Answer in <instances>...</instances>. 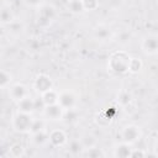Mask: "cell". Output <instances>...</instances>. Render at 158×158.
Listing matches in <instances>:
<instances>
[{"label":"cell","mask_w":158,"mask_h":158,"mask_svg":"<svg viewBox=\"0 0 158 158\" xmlns=\"http://www.w3.org/2000/svg\"><path fill=\"white\" fill-rule=\"evenodd\" d=\"M128 60H130V56L126 52H123V51L115 52L110 57L107 67H109L110 70H112L117 74H123V73H127Z\"/></svg>","instance_id":"obj_1"},{"label":"cell","mask_w":158,"mask_h":158,"mask_svg":"<svg viewBox=\"0 0 158 158\" xmlns=\"http://www.w3.org/2000/svg\"><path fill=\"white\" fill-rule=\"evenodd\" d=\"M32 120H33V117L31 116V114H25V112L17 111L12 117V127L15 131L21 132V133L30 132Z\"/></svg>","instance_id":"obj_2"},{"label":"cell","mask_w":158,"mask_h":158,"mask_svg":"<svg viewBox=\"0 0 158 158\" xmlns=\"http://www.w3.org/2000/svg\"><path fill=\"white\" fill-rule=\"evenodd\" d=\"M57 16V11H56V7L49 5V4H44L40 7L38 12H37V20H38V23L41 26H48L51 25L54 19Z\"/></svg>","instance_id":"obj_3"},{"label":"cell","mask_w":158,"mask_h":158,"mask_svg":"<svg viewBox=\"0 0 158 158\" xmlns=\"http://www.w3.org/2000/svg\"><path fill=\"white\" fill-rule=\"evenodd\" d=\"M121 136H122V141L123 142L131 144V143H135L137 139H139L141 130L136 125H127V126L123 127V130L121 132Z\"/></svg>","instance_id":"obj_4"},{"label":"cell","mask_w":158,"mask_h":158,"mask_svg":"<svg viewBox=\"0 0 158 158\" xmlns=\"http://www.w3.org/2000/svg\"><path fill=\"white\" fill-rule=\"evenodd\" d=\"M43 114L48 120L58 121V120H62V117L64 116V109L58 102H56L52 105H46Z\"/></svg>","instance_id":"obj_5"},{"label":"cell","mask_w":158,"mask_h":158,"mask_svg":"<svg viewBox=\"0 0 158 158\" xmlns=\"http://www.w3.org/2000/svg\"><path fill=\"white\" fill-rule=\"evenodd\" d=\"M63 109L65 110H73L77 102V98L72 91H62L58 94V101H57Z\"/></svg>","instance_id":"obj_6"},{"label":"cell","mask_w":158,"mask_h":158,"mask_svg":"<svg viewBox=\"0 0 158 158\" xmlns=\"http://www.w3.org/2000/svg\"><path fill=\"white\" fill-rule=\"evenodd\" d=\"M52 86H53V83L47 74H38L35 79V83H33V88L40 94L52 89Z\"/></svg>","instance_id":"obj_7"},{"label":"cell","mask_w":158,"mask_h":158,"mask_svg":"<svg viewBox=\"0 0 158 158\" xmlns=\"http://www.w3.org/2000/svg\"><path fill=\"white\" fill-rule=\"evenodd\" d=\"M26 95H28V90H27V88H26L23 84H21V83H16V84L11 85L10 89H9V96H10L14 101H19V100H21L22 98H25Z\"/></svg>","instance_id":"obj_8"},{"label":"cell","mask_w":158,"mask_h":158,"mask_svg":"<svg viewBox=\"0 0 158 158\" xmlns=\"http://www.w3.org/2000/svg\"><path fill=\"white\" fill-rule=\"evenodd\" d=\"M16 105H17V110L21 112H25V114H32L36 107V102L30 94L26 95L25 98H22L21 100L16 101Z\"/></svg>","instance_id":"obj_9"},{"label":"cell","mask_w":158,"mask_h":158,"mask_svg":"<svg viewBox=\"0 0 158 158\" xmlns=\"http://www.w3.org/2000/svg\"><path fill=\"white\" fill-rule=\"evenodd\" d=\"M142 49L147 56H154L157 53V36L148 35L142 42Z\"/></svg>","instance_id":"obj_10"},{"label":"cell","mask_w":158,"mask_h":158,"mask_svg":"<svg viewBox=\"0 0 158 158\" xmlns=\"http://www.w3.org/2000/svg\"><path fill=\"white\" fill-rule=\"evenodd\" d=\"M48 139L51 141V143L53 146H57V147L58 146H63L67 142V135L62 130H53L48 135Z\"/></svg>","instance_id":"obj_11"},{"label":"cell","mask_w":158,"mask_h":158,"mask_svg":"<svg viewBox=\"0 0 158 158\" xmlns=\"http://www.w3.org/2000/svg\"><path fill=\"white\" fill-rule=\"evenodd\" d=\"M14 21V12L10 6L5 5L0 7V23L1 25H10Z\"/></svg>","instance_id":"obj_12"},{"label":"cell","mask_w":158,"mask_h":158,"mask_svg":"<svg viewBox=\"0 0 158 158\" xmlns=\"http://www.w3.org/2000/svg\"><path fill=\"white\" fill-rule=\"evenodd\" d=\"M41 100H42V102H43L44 106L46 105L56 104L58 101V94L52 88V89H49V90H47V91H44V93L41 94Z\"/></svg>","instance_id":"obj_13"},{"label":"cell","mask_w":158,"mask_h":158,"mask_svg":"<svg viewBox=\"0 0 158 158\" xmlns=\"http://www.w3.org/2000/svg\"><path fill=\"white\" fill-rule=\"evenodd\" d=\"M114 156H116V157H128V156H131L130 143L122 142L120 144H116L115 148H114Z\"/></svg>","instance_id":"obj_14"},{"label":"cell","mask_w":158,"mask_h":158,"mask_svg":"<svg viewBox=\"0 0 158 158\" xmlns=\"http://www.w3.org/2000/svg\"><path fill=\"white\" fill-rule=\"evenodd\" d=\"M142 65H143V63H142V60L139 58H131L130 57L127 72H130V73H138L141 70Z\"/></svg>","instance_id":"obj_15"},{"label":"cell","mask_w":158,"mask_h":158,"mask_svg":"<svg viewBox=\"0 0 158 158\" xmlns=\"http://www.w3.org/2000/svg\"><path fill=\"white\" fill-rule=\"evenodd\" d=\"M68 149H69L73 154H79V153L84 149V147H83L80 139H79V138H75V139H72V141L68 143Z\"/></svg>","instance_id":"obj_16"},{"label":"cell","mask_w":158,"mask_h":158,"mask_svg":"<svg viewBox=\"0 0 158 158\" xmlns=\"http://www.w3.org/2000/svg\"><path fill=\"white\" fill-rule=\"evenodd\" d=\"M67 6H68V10L70 12H73V14H79V12H83L84 11L80 0H68Z\"/></svg>","instance_id":"obj_17"},{"label":"cell","mask_w":158,"mask_h":158,"mask_svg":"<svg viewBox=\"0 0 158 158\" xmlns=\"http://www.w3.org/2000/svg\"><path fill=\"white\" fill-rule=\"evenodd\" d=\"M44 121L41 120V118H33L32 120V125H31V128H30V133H36V132H40V131H43L44 130Z\"/></svg>","instance_id":"obj_18"},{"label":"cell","mask_w":158,"mask_h":158,"mask_svg":"<svg viewBox=\"0 0 158 158\" xmlns=\"http://www.w3.org/2000/svg\"><path fill=\"white\" fill-rule=\"evenodd\" d=\"M11 74L7 70L0 69V88H5L11 83Z\"/></svg>","instance_id":"obj_19"},{"label":"cell","mask_w":158,"mask_h":158,"mask_svg":"<svg viewBox=\"0 0 158 158\" xmlns=\"http://www.w3.org/2000/svg\"><path fill=\"white\" fill-rule=\"evenodd\" d=\"M9 153H10L11 156H15V157L23 156V154H25V148H23L22 144H20V143H15V144H12V146L10 147Z\"/></svg>","instance_id":"obj_20"},{"label":"cell","mask_w":158,"mask_h":158,"mask_svg":"<svg viewBox=\"0 0 158 158\" xmlns=\"http://www.w3.org/2000/svg\"><path fill=\"white\" fill-rule=\"evenodd\" d=\"M84 11H94L98 6H99V1L98 0H80Z\"/></svg>","instance_id":"obj_21"},{"label":"cell","mask_w":158,"mask_h":158,"mask_svg":"<svg viewBox=\"0 0 158 158\" xmlns=\"http://www.w3.org/2000/svg\"><path fill=\"white\" fill-rule=\"evenodd\" d=\"M110 36V31L107 27L105 26H99L96 30H95V37L96 38H100V40H105Z\"/></svg>","instance_id":"obj_22"},{"label":"cell","mask_w":158,"mask_h":158,"mask_svg":"<svg viewBox=\"0 0 158 158\" xmlns=\"http://www.w3.org/2000/svg\"><path fill=\"white\" fill-rule=\"evenodd\" d=\"M130 101H131V96H130L128 93H126V91H123V93L118 96V102L122 104V105H126V104H128Z\"/></svg>","instance_id":"obj_23"},{"label":"cell","mask_w":158,"mask_h":158,"mask_svg":"<svg viewBox=\"0 0 158 158\" xmlns=\"http://www.w3.org/2000/svg\"><path fill=\"white\" fill-rule=\"evenodd\" d=\"M28 4H31V5H36V4H38V1L40 0H26Z\"/></svg>","instance_id":"obj_24"},{"label":"cell","mask_w":158,"mask_h":158,"mask_svg":"<svg viewBox=\"0 0 158 158\" xmlns=\"http://www.w3.org/2000/svg\"><path fill=\"white\" fill-rule=\"evenodd\" d=\"M2 35V27H1V23H0V36Z\"/></svg>","instance_id":"obj_25"}]
</instances>
